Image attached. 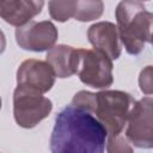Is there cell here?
Segmentation results:
<instances>
[{
  "label": "cell",
  "mask_w": 153,
  "mask_h": 153,
  "mask_svg": "<svg viewBox=\"0 0 153 153\" xmlns=\"http://www.w3.org/2000/svg\"><path fill=\"white\" fill-rule=\"evenodd\" d=\"M142 1H148V0H142Z\"/></svg>",
  "instance_id": "obj_18"
},
{
  "label": "cell",
  "mask_w": 153,
  "mask_h": 153,
  "mask_svg": "<svg viewBox=\"0 0 153 153\" xmlns=\"http://www.w3.org/2000/svg\"><path fill=\"white\" fill-rule=\"evenodd\" d=\"M5 48H6V37L5 33L0 30V55L5 51Z\"/></svg>",
  "instance_id": "obj_16"
},
{
  "label": "cell",
  "mask_w": 153,
  "mask_h": 153,
  "mask_svg": "<svg viewBox=\"0 0 153 153\" xmlns=\"http://www.w3.org/2000/svg\"><path fill=\"white\" fill-rule=\"evenodd\" d=\"M17 85L25 86L45 93L55 84V73L47 61L29 59L20 63L17 69Z\"/></svg>",
  "instance_id": "obj_8"
},
{
  "label": "cell",
  "mask_w": 153,
  "mask_h": 153,
  "mask_svg": "<svg viewBox=\"0 0 153 153\" xmlns=\"http://www.w3.org/2000/svg\"><path fill=\"white\" fill-rule=\"evenodd\" d=\"M139 85H140V90L147 94L151 96L152 94V90H153V84H152V66H147L146 68H143L140 73L139 76Z\"/></svg>",
  "instance_id": "obj_15"
},
{
  "label": "cell",
  "mask_w": 153,
  "mask_h": 153,
  "mask_svg": "<svg viewBox=\"0 0 153 153\" xmlns=\"http://www.w3.org/2000/svg\"><path fill=\"white\" fill-rule=\"evenodd\" d=\"M106 137L105 128L92 112L69 104L55 117L50 151L53 153H103Z\"/></svg>",
  "instance_id": "obj_1"
},
{
  "label": "cell",
  "mask_w": 153,
  "mask_h": 153,
  "mask_svg": "<svg viewBox=\"0 0 153 153\" xmlns=\"http://www.w3.org/2000/svg\"><path fill=\"white\" fill-rule=\"evenodd\" d=\"M57 37V29L49 20H30L16 29L17 44L19 48L29 51L41 53L49 50L55 45Z\"/></svg>",
  "instance_id": "obj_7"
},
{
  "label": "cell",
  "mask_w": 153,
  "mask_h": 153,
  "mask_svg": "<svg viewBox=\"0 0 153 153\" xmlns=\"http://www.w3.org/2000/svg\"><path fill=\"white\" fill-rule=\"evenodd\" d=\"M1 106H2V102H1V98H0V110H1Z\"/></svg>",
  "instance_id": "obj_17"
},
{
  "label": "cell",
  "mask_w": 153,
  "mask_h": 153,
  "mask_svg": "<svg viewBox=\"0 0 153 153\" xmlns=\"http://www.w3.org/2000/svg\"><path fill=\"white\" fill-rule=\"evenodd\" d=\"M53 103L43 93L17 85L13 91V117L16 123L25 129L36 127L49 116Z\"/></svg>",
  "instance_id": "obj_4"
},
{
  "label": "cell",
  "mask_w": 153,
  "mask_h": 153,
  "mask_svg": "<svg viewBox=\"0 0 153 153\" xmlns=\"http://www.w3.org/2000/svg\"><path fill=\"white\" fill-rule=\"evenodd\" d=\"M79 56V49L66 44H59L48 50L45 61L50 65L57 78L65 79L76 74Z\"/></svg>",
  "instance_id": "obj_11"
},
{
  "label": "cell",
  "mask_w": 153,
  "mask_h": 153,
  "mask_svg": "<svg viewBox=\"0 0 153 153\" xmlns=\"http://www.w3.org/2000/svg\"><path fill=\"white\" fill-rule=\"evenodd\" d=\"M106 151L109 153H118V152H133V147L130 146V142L124 136L123 133L115 135V136H108L106 137Z\"/></svg>",
  "instance_id": "obj_14"
},
{
  "label": "cell",
  "mask_w": 153,
  "mask_h": 153,
  "mask_svg": "<svg viewBox=\"0 0 153 153\" xmlns=\"http://www.w3.org/2000/svg\"><path fill=\"white\" fill-rule=\"evenodd\" d=\"M103 12V0H75L73 18L79 22H92L100 18Z\"/></svg>",
  "instance_id": "obj_12"
},
{
  "label": "cell",
  "mask_w": 153,
  "mask_h": 153,
  "mask_svg": "<svg viewBox=\"0 0 153 153\" xmlns=\"http://www.w3.org/2000/svg\"><path fill=\"white\" fill-rule=\"evenodd\" d=\"M76 74L82 84L92 88H108L114 82L112 60L98 49H79Z\"/></svg>",
  "instance_id": "obj_5"
},
{
  "label": "cell",
  "mask_w": 153,
  "mask_h": 153,
  "mask_svg": "<svg viewBox=\"0 0 153 153\" xmlns=\"http://www.w3.org/2000/svg\"><path fill=\"white\" fill-rule=\"evenodd\" d=\"M124 136L139 148L153 147V99L151 96L135 100L126 122Z\"/></svg>",
  "instance_id": "obj_6"
},
{
  "label": "cell",
  "mask_w": 153,
  "mask_h": 153,
  "mask_svg": "<svg viewBox=\"0 0 153 153\" xmlns=\"http://www.w3.org/2000/svg\"><path fill=\"white\" fill-rule=\"evenodd\" d=\"M44 0H0V18L16 27L42 12Z\"/></svg>",
  "instance_id": "obj_10"
},
{
  "label": "cell",
  "mask_w": 153,
  "mask_h": 153,
  "mask_svg": "<svg viewBox=\"0 0 153 153\" xmlns=\"http://www.w3.org/2000/svg\"><path fill=\"white\" fill-rule=\"evenodd\" d=\"M116 27L124 49L130 55H139L151 43L153 16L139 0H121L115 10Z\"/></svg>",
  "instance_id": "obj_3"
},
{
  "label": "cell",
  "mask_w": 153,
  "mask_h": 153,
  "mask_svg": "<svg viewBox=\"0 0 153 153\" xmlns=\"http://www.w3.org/2000/svg\"><path fill=\"white\" fill-rule=\"evenodd\" d=\"M134 103L135 99L124 91L104 90L98 93L79 91L71 104L92 112L105 128L108 136H115L123 133Z\"/></svg>",
  "instance_id": "obj_2"
},
{
  "label": "cell",
  "mask_w": 153,
  "mask_h": 153,
  "mask_svg": "<svg viewBox=\"0 0 153 153\" xmlns=\"http://www.w3.org/2000/svg\"><path fill=\"white\" fill-rule=\"evenodd\" d=\"M75 0H49L48 10L51 19L65 23L73 18Z\"/></svg>",
  "instance_id": "obj_13"
},
{
  "label": "cell",
  "mask_w": 153,
  "mask_h": 153,
  "mask_svg": "<svg viewBox=\"0 0 153 153\" xmlns=\"http://www.w3.org/2000/svg\"><path fill=\"white\" fill-rule=\"evenodd\" d=\"M87 38L94 49L105 53L111 60H117L121 56V41L114 23L98 22L92 24L87 30Z\"/></svg>",
  "instance_id": "obj_9"
}]
</instances>
